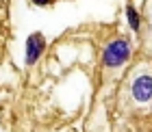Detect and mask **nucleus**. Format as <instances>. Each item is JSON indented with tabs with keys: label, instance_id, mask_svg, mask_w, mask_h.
Masks as SVG:
<instances>
[{
	"label": "nucleus",
	"instance_id": "1",
	"mask_svg": "<svg viewBox=\"0 0 152 132\" xmlns=\"http://www.w3.org/2000/svg\"><path fill=\"white\" fill-rule=\"evenodd\" d=\"M130 57V44L128 39H115L109 44V48L104 50V69L113 72V69L122 67L126 63V59Z\"/></svg>",
	"mask_w": 152,
	"mask_h": 132
},
{
	"label": "nucleus",
	"instance_id": "2",
	"mask_svg": "<svg viewBox=\"0 0 152 132\" xmlns=\"http://www.w3.org/2000/svg\"><path fill=\"white\" fill-rule=\"evenodd\" d=\"M130 98L137 104H148L152 102V74L150 72H139L130 85Z\"/></svg>",
	"mask_w": 152,
	"mask_h": 132
},
{
	"label": "nucleus",
	"instance_id": "3",
	"mask_svg": "<svg viewBox=\"0 0 152 132\" xmlns=\"http://www.w3.org/2000/svg\"><path fill=\"white\" fill-rule=\"evenodd\" d=\"M46 48V39L41 33H33L28 39H26V65H33L35 61L41 57Z\"/></svg>",
	"mask_w": 152,
	"mask_h": 132
},
{
	"label": "nucleus",
	"instance_id": "4",
	"mask_svg": "<svg viewBox=\"0 0 152 132\" xmlns=\"http://www.w3.org/2000/svg\"><path fill=\"white\" fill-rule=\"evenodd\" d=\"M126 15H128V24H130V28H133V30H139V13H137V9H135L133 4H128Z\"/></svg>",
	"mask_w": 152,
	"mask_h": 132
},
{
	"label": "nucleus",
	"instance_id": "5",
	"mask_svg": "<svg viewBox=\"0 0 152 132\" xmlns=\"http://www.w3.org/2000/svg\"><path fill=\"white\" fill-rule=\"evenodd\" d=\"M33 4H37V7H46V4H50L52 0H31Z\"/></svg>",
	"mask_w": 152,
	"mask_h": 132
}]
</instances>
